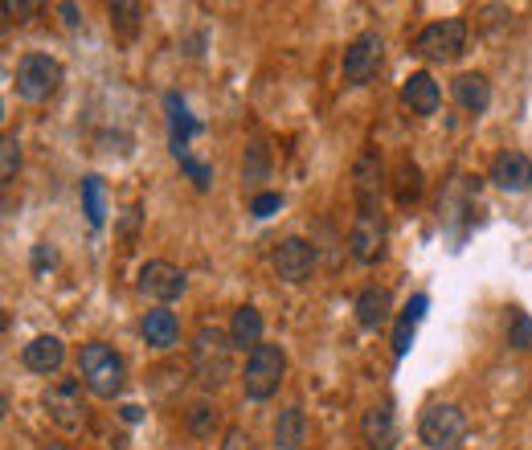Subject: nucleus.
Returning <instances> with one entry per match:
<instances>
[{
    "label": "nucleus",
    "mask_w": 532,
    "mask_h": 450,
    "mask_svg": "<svg viewBox=\"0 0 532 450\" xmlns=\"http://www.w3.org/2000/svg\"><path fill=\"white\" fill-rule=\"evenodd\" d=\"M78 377H82V385L91 389L95 397L111 401V397H119V393H123L127 365H123V356H119L111 344L91 340V344H86V348L78 352Z\"/></svg>",
    "instance_id": "f257e3e1"
},
{
    "label": "nucleus",
    "mask_w": 532,
    "mask_h": 450,
    "mask_svg": "<svg viewBox=\"0 0 532 450\" xmlns=\"http://www.w3.org/2000/svg\"><path fill=\"white\" fill-rule=\"evenodd\" d=\"M234 369V340L226 332H217V328H201L193 336V373L205 389H217V385H226Z\"/></svg>",
    "instance_id": "f03ea898"
},
{
    "label": "nucleus",
    "mask_w": 532,
    "mask_h": 450,
    "mask_svg": "<svg viewBox=\"0 0 532 450\" xmlns=\"http://www.w3.org/2000/svg\"><path fill=\"white\" fill-rule=\"evenodd\" d=\"M283 373H287V356L279 344H258L250 356H246V373H242V389L250 401H266L275 397L279 385H283Z\"/></svg>",
    "instance_id": "7ed1b4c3"
},
{
    "label": "nucleus",
    "mask_w": 532,
    "mask_h": 450,
    "mask_svg": "<svg viewBox=\"0 0 532 450\" xmlns=\"http://www.w3.org/2000/svg\"><path fill=\"white\" fill-rule=\"evenodd\" d=\"M418 438L430 446V450H455L463 446L467 438V414L451 401H434L422 410L418 418Z\"/></svg>",
    "instance_id": "20e7f679"
},
{
    "label": "nucleus",
    "mask_w": 532,
    "mask_h": 450,
    "mask_svg": "<svg viewBox=\"0 0 532 450\" xmlns=\"http://www.w3.org/2000/svg\"><path fill=\"white\" fill-rule=\"evenodd\" d=\"M13 86L25 103H46L58 95L62 86V62L50 58V54H25L17 62V74H13Z\"/></svg>",
    "instance_id": "39448f33"
},
{
    "label": "nucleus",
    "mask_w": 532,
    "mask_h": 450,
    "mask_svg": "<svg viewBox=\"0 0 532 450\" xmlns=\"http://www.w3.org/2000/svg\"><path fill=\"white\" fill-rule=\"evenodd\" d=\"M467 50V21L447 17V21H434L414 37V54L426 62H455Z\"/></svg>",
    "instance_id": "423d86ee"
},
{
    "label": "nucleus",
    "mask_w": 532,
    "mask_h": 450,
    "mask_svg": "<svg viewBox=\"0 0 532 450\" xmlns=\"http://www.w3.org/2000/svg\"><path fill=\"white\" fill-rule=\"evenodd\" d=\"M348 250L361 266H373L385 254V213L381 209H357L352 234H348Z\"/></svg>",
    "instance_id": "0eeeda50"
},
{
    "label": "nucleus",
    "mask_w": 532,
    "mask_h": 450,
    "mask_svg": "<svg viewBox=\"0 0 532 450\" xmlns=\"http://www.w3.org/2000/svg\"><path fill=\"white\" fill-rule=\"evenodd\" d=\"M140 295H148V299H156V303H172V299H181L185 295V270L181 266H172V262H164V258H152V262H144L140 266Z\"/></svg>",
    "instance_id": "6e6552de"
},
{
    "label": "nucleus",
    "mask_w": 532,
    "mask_h": 450,
    "mask_svg": "<svg viewBox=\"0 0 532 450\" xmlns=\"http://www.w3.org/2000/svg\"><path fill=\"white\" fill-rule=\"evenodd\" d=\"M381 37L377 33H361V37H352L348 41V50H344V82L348 86H365L369 78H377L381 70Z\"/></svg>",
    "instance_id": "1a4fd4ad"
},
{
    "label": "nucleus",
    "mask_w": 532,
    "mask_h": 450,
    "mask_svg": "<svg viewBox=\"0 0 532 450\" xmlns=\"http://www.w3.org/2000/svg\"><path fill=\"white\" fill-rule=\"evenodd\" d=\"M381 189H385V164L377 148H365L352 164V193H357V209H381Z\"/></svg>",
    "instance_id": "9d476101"
},
{
    "label": "nucleus",
    "mask_w": 532,
    "mask_h": 450,
    "mask_svg": "<svg viewBox=\"0 0 532 450\" xmlns=\"http://www.w3.org/2000/svg\"><path fill=\"white\" fill-rule=\"evenodd\" d=\"M46 410H50V418L62 426V430H78L82 422H86V405H82V385L74 381V377H66V381H58L54 389H46Z\"/></svg>",
    "instance_id": "9b49d317"
},
{
    "label": "nucleus",
    "mask_w": 532,
    "mask_h": 450,
    "mask_svg": "<svg viewBox=\"0 0 532 450\" xmlns=\"http://www.w3.org/2000/svg\"><path fill=\"white\" fill-rule=\"evenodd\" d=\"M275 270H279V279H287V283H307V279H312V270H316V246L303 242V238L279 242Z\"/></svg>",
    "instance_id": "f8f14e48"
},
{
    "label": "nucleus",
    "mask_w": 532,
    "mask_h": 450,
    "mask_svg": "<svg viewBox=\"0 0 532 450\" xmlns=\"http://www.w3.org/2000/svg\"><path fill=\"white\" fill-rule=\"evenodd\" d=\"M361 438L369 442V450H393L397 438H402V426H397V414L389 401H377L365 410L361 418Z\"/></svg>",
    "instance_id": "ddd939ff"
},
{
    "label": "nucleus",
    "mask_w": 532,
    "mask_h": 450,
    "mask_svg": "<svg viewBox=\"0 0 532 450\" xmlns=\"http://www.w3.org/2000/svg\"><path fill=\"white\" fill-rule=\"evenodd\" d=\"M492 185L504 189V193L532 189V156H524V152H500L492 160Z\"/></svg>",
    "instance_id": "4468645a"
},
{
    "label": "nucleus",
    "mask_w": 532,
    "mask_h": 450,
    "mask_svg": "<svg viewBox=\"0 0 532 450\" xmlns=\"http://www.w3.org/2000/svg\"><path fill=\"white\" fill-rule=\"evenodd\" d=\"M62 360H66V344H62L58 336H37V340H29L25 352H21V365H25L29 373H37V377L58 373Z\"/></svg>",
    "instance_id": "2eb2a0df"
},
{
    "label": "nucleus",
    "mask_w": 532,
    "mask_h": 450,
    "mask_svg": "<svg viewBox=\"0 0 532 450\" xmlns=\"http://www.w3.org/2000/svg\"><path fill=\"white\" fill-rule=\"evenodd\" d=\"M164 111H168V144H172V152H176V156H189L185 148H189V140H193V131H201V127L193 123L185 99L176 95V90H168V95H164Z\"/></svg>",
    "instance_id": "dca6fc26"
},
{
    "label": "nucleus",
    "mask_w": 532,
    "mask_h": 450,
    "mask_svg": "<svg viewBox=\"0 0 532 450\" xmlns=\"http://www.w3.org/2000/svg\"><path fill=\"white\" fill-rule=\"evenodd\" d=\"M140 332H144L148 348L168 352V348H176V340H181V320H176V315H172L168 307H156V311H148V315H144Z\"/></svg>",
    "instance_id": "f3484780"
},
{
    "label": "nucleus",
    "mask_w": 532,
    "mask_h": 450,
    "mask_svg": "<svg viewBox=\"0 0 532 450\" xmlns=\"http://www.w3.org/2000/svg\"><path fill=\"white\" fill-rule=\"evenodd\" d=\"M389 311H393V299H389L385 287H365L357 295V324L365 332H381L389 324Z\"/></svg>",
    "instance_id": "a211bd4d"
},
{
    "label": "nucleus",
    "mask_w": 532,
    "mask_h": 450,
    "mask_svg": "<svg viewBox=\"0 0 532 450\" xmlns=\"http://www.w3.org/2000/svg\"><path fill=\"white\" fill-rule=\"evenodd\" d=\"M402 103H406L414 115H434V111H438V103H442L438 82H434L426 70L410 74V78H406V86H402Z\"/></svg>",
    "instance_id": "6ab92c4d"
},
{
    "label": "nucleus",
    "mask_w": 532,
    "mask_h": 450,
    "mask_svg": "<svg viewBox=\"0 0 532 450\" xmlns=\"http://www.w3.org/2000/svg\"><path fill=\"white\" fill-rule=\"evenodd\" d=\"M455 103L467 111V115H483L492 107V82L483 74H459L455 78Z\"/></svg>",
    "instance_id": "aec40b11"
},
{
    "label": "nucleus",
    "mask_w": 532,
    "mask_h": 450,
    "mask_svg": "<svg viewBox=\"0 0 532 450\" xmlns=\"http://www.w3.org/2000/svg\"><path fill=\"white\" fill-rule=\"evenodd\" d=\"M307 442V414L299 405H287V410L275 418V446L279 450H303Z\"/></svg>",
    "instance_id": "412c9836"
},
{
    "label": "nucleus",
    "mask_w": 532,
    "mask_h": 450,
    "mask_svg": "<svg viewBox=\"0 0 532 450\" xmlns=\"http://www.w3.org/2000/svg\"><path fill=\"white\" fill-rule=\"evenodd\" d=\"M230 340H234V348H258L262 344V315H258V307H238L234 311V324H230Z\"/></svg>",
    "instance_id": "4be33fe9"
},
{
    "label": "nucleus",
    "mask_w": 532,
    "mask_h": 450,
    "mask_svg": "<svg viewBox=\"0 0 532 450\" xmlns=\"http://www.w3.org/2000/svg\"><path fill=\"white\" fill-rule=\"evenodd\" d=\"M82 213H86V221H91V230H103L107 225V185H103V176L82 180Z\"/></svg>",
    "instance_id": "5701e85b"
},
{
    "label": "nucleus",
    "mask_w": 532,
    "mask_h": 450,
    "mask_svg": "<svg viewBox=\"0 0 532 450\" xmlns=\"http://www.w3.org/2000/svg\"><path fill=\"white\" fill-rule=\"evenodd\" d=\"M393 197H397V205H414V201L422 197V168H418L414 160H402V164H397Z\"/></svg>",
    "instance_id": "b1692460"
},
{
    "label": "nucleus",
    "mask_w": 532,
    "mask_h": 450,
    "mask_svg": "<svg viewBox=\"0 0 532 450\" xmlns=\"http://www.w3.org/2000/svg\"><path fill=\"white\" fill-rule=\"evenodd\" d=\"M266 176H271V152H266V144H250L246 160H242V180L254 189V185H262Z\"/></svg>",
    "instance_id": "393cba45"
},
{
    "label": "nucleus",
    "mask_w": 532,
    "mask_h": 450,
    "mask_svg": "<svg viewBox=\"0 0 532 450\" xmlns=\"http://www.w3.org/2000/svg\"><path fill=\"white\" fill-rule=\"evenodd\" d=\"M185 426H189V434L193 438H213V430H217V405H209V401H197V405H189V414H185Z\"/></svg>",
    "instance_id": "a878e982"
},
{
    "label": "nucleus",
    "mask_w": 532,
    "mask_h": 450,
    "mask_svg": "<svg viewBox=\"0 0 532 450\" xmlns=\"http://www.w3.org/2000/svg\"><path fill=\"white\" fill-rule=\"evenodd\" d=\"M508 344H512L516 352H528V348H532V315H528V311H512Z\"/></svg>",
    "instance_id": "bb28decb"
},
{
    "label": "nucleus",
    "mask_w": 532,
    "mask_h": 450,
    "mask_svg": "<svg viewBox=\"0 0 532 450\" xmlns=\"http://www.w3.org/2000/svg\"><path fill=\"white\" fill-rule=\"evenodd\" d=\"M140 5H111V29H119L123 37H136L140 29Z\"/></svg>",
    "instance_id": "cd10ccee"
},
{
    "label": "nucleus",
    "mask_w": 532,
    "mask_h": 450,
    "mask_svg": "<svg viewBox=\"0 0 532 450\" xmlns=\"http://www.w3.org/2000/svg\"><path fill=\"white\" fill-rule=\"evenodd\" d=\"M21 168V144H17V135H5V144H0V176L13 180Z\"/></svg>",
    "instance_id": "c85d7f7f"
},
{
    "label": "nucleus",
    "mask_w": 532,
    "mask_h": 450,
    "mask_svg": "<svg viewBox=\"0 0 532 450\" xmlns=\"http://www.w3.org/2000/svg\"><path fill=\"white\" fill-rule=\"evenodd\" d=\"M181 172L193 180V185L205 193L209 189V180H213V168L209 164H201V160H193V156H181Z\"/></svg>",
    "instance_id": "c756f323"
},
{
    "label": "nucleus",
    "mask_w": 532,
    "mask_h": 450,
    "mask_svg": "<svg viewBox=\"0 0 532 450\" xmlns=\"http://www.w3.org/2000/svg\"><path fill=\"white\" fill-rule=\"evenodd\" d=\"M410 344H414V320H410V315H402L397 328H393V356H406Z\"/></svg>",
    "instance_id": "7c9ffc66"
},
{
    "label": "nucleus",
    "mask_w": 532,
    "mask_h": 450,
    "mask_svg": "<svg viewBox=\"0 0 532 450\" xmlns=\"http://www.w3.org/2000/svg\"><path fill=\"white\" fill-rule=\"evenodd\" d=\"M279 205H283V197H279V193H258V197L250 201V213H254V217H271Z\"/></svg>",
    "instance_id": "2f4dec72"
},
{
    "label": "nucleus",
    "mask_w": 532,
    "mask_h": 450,
    "mask_svg": "<svg viewBox=\"0 0 532 450\" xmlns=\"http://www.w3.org/2000/svg\"><path fill=\"white\" fill-rule=\"evenodd\" d=\"M221 450H254V442H250V434H246L242 426H230V430H226V442H221Z\"/></svg>",
    "instance_id": "473e14b6"
},
{
    "label": "nucleus",
    "mask_w": 532,
    "mask_h": 450,
    "mask_svg": "<svg viewBox=\"0 0 532 450\" xmlns=\"http://www.w3.org/2000/svg\"><path fill=\"white\" fill-rule=\"evenodd\" d=\"M54 258H58V254H54L50 242H37V246H33V270H37V275H41L46 266H54Z\"/></svg>",
    "instance_id": "72a5a7b5"
},
{
    "label": "nucleus",
    "mask_w": 532,
    "mask_h": 450,
    "mask_svg": "<svg viewBox=\"0 0 532 450\" xmlns=\"http://www.w3.org/2000/svg\"><path fill=\"white\" fill-rule=\"evenodd\" d=\"M426 307H430V299H426V295H414V299L406 303V311H402V315H410V320L418 324V320H422V315H426Z\"/></svg>",
    "instance_id": "f704fd0d"
},
{
    "label": "nucleus",
    "mask_w": 532,
    "mask_h": 450,
    "mask_svg": "<svg viewBox=\"0 0 532 450\" xmlns=\"http://www.w3.org/2000/svg\"><path fill=\"white\" fill-rule=\"evenodd\" d=\"M5 13L17 17V21H29V13H37V5H29V0H21V5H17V0H13V5H5Z\"/></svg>",
    "instance_id": "c9c22d12"
},
{
    "label": "nucleus",
    "mask_w": 532,
    "mask_h": 450,
    "mask_svg": "<svg viewBox=\"0 0 532 450\" xmlns=\"http://www.w3.org/2000/svg\"><path fill=\"white\" fill-rule=\"evenodd\" d=\"M119 414H123V422H131V426H136V422L144 418V410H140V405H123Z\"/></svg>",
    "instance_id": "e433bc0d"
},
{
    "label": "nucleus",
    "mask_w": 532,
    "mask_h": 450,
    "mask_svg": "<svg viewBox=\"0 0 532 450\" xmlns=\"http://www.w3.org/2000/svg\"><path fill=\"white\" fill-rule=\"evenodd\" d=\"M62 17H66V25H70V29L78 25V9H74V5H62Z\"/></svg>",
    "instance_id": "4c0bfd02"
}]
</instances>
